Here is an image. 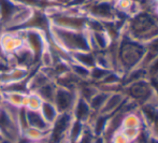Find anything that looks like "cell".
Instances as JSON below:
<instances>
[{"mask_svg": "<svg viewBox=\"0 0 158 143\" xmlns=\"http://www.w3.org/2000/svg\"><path fill=\"white\" fill-rule=\"evenodd\" d=\"M2 93H3L2 103L9 104V106L17 109L24 108L26 93L24 91H2Z\"/></svg>", "mask_w": 158, "mask_h": 143, "instance_id": "cell-13", "label": "cell"}, {"mask_svg": "<svg viewBox=\"0 0 158 143\" xmlns=\"http://www.w3.org/2000/svg\"><path fill=\"white\" fill-rule=\"evenodd\" d=\"M71 61L77 62L88 69H92L96 66V53L93 51H80L70 54Z\"/></svg>", "mask_w": 158, "mask_h": 143, "instance_id": "cell-12", "label": "cell"}, {"mask_svg": "<svg viewBox=\"0 0 158 143\" xmlns=\"http://www.w3.org/2000/svg\"><path fill=\"white\" fill-rule=\"evenodd\" d=\"M27 120H28V126L35 127V128L41 129L43 131H50L51 130V125H48L45 122L40 112H35V111H27Z\"/></svg>", "mask_w": 158, "mask_h": 143, "instance_id": "cell-16", "label": "cell"}, {"mask_svg": "<svg viewBox=\"0 0 158 143\" xmlns=\"http://www.w3.org/2000/svg\"><path fill=\"white\" fill-rule=\"evenodd\" d=\"M145 55V45L132 40L123 33L116 46L117 70L122 74L130 71L135 67L141 66L143 57Z\"/></svg>", "mask_w": 158, "mask_h": 143, "instance_id": "cell-1", "label": "cell"}, {"mask_svg": "<svg viewBox=\"0 0 158 143\" xmlns=\"http://www.w3.org/2000/svg\"><path fill=\"white\" fill-rule=\"evenodd\" d=\"M152 11H153V14H154L155 16H156L157 19H158V6H155L154 8H153Z\"/></svg>", "mask_w": 158, "mask_h": 143, "instance_id": "cell-24", "label": "cell"}, {"mask_svg": "<svg viewBox=\"0 0 158 143\" xmlns=\"http://www.w3.org/2000/svg\"><path fill=\"white\" fill-rule=\"evenodd\" d=\"M71 114H72V117L74 120H81L85 124H88L93 118V116L95 115V113L90 109L89 102L77 96L73 109L71 111Z\"/></svg>", "mask_w": 158, "mask_h": 143, "instance_id": "cell-9", "label": "cell"}, {"mask_svg": "<svg viewBox=\"0 0 158 143\" xmlns=\"http://www.w3.org/2000/svg\"><path fill=\"white\" fill-rule=\"evenodd\" d=\"M143 129H140V128H122V129H119V130L124 133V136H125L129 141H130L131 143H133L139 139L140 135H141V132H142Z\"/></svg>", "mask_w": 158, "mask_h": 143, "instance_id": "cell-21", "label": "cell"}, {"mask_svg": "<svg viewBox=\"0 0 158 143\" xmlns=\"http://www.w3.org/2000/svg\"><path fill=\"white\" fill-rule=\"evenodd\" d=\"M56 62V58L54 56L52 48L50 46V42L45 45V48L42 50L41 54L39 55L38 58V65L39 68L42 69H50L54 66V64Z\"/></svg>", "mask_w": 158, "mask_h": 143, "instance_id": "cell-15", "label": "cell"}, {"mask_svg": "<svg viewBox=\"0 0 158 143\" xmlns=\"http://www.w3.org/2000/svg\"><path fill=\"white\" fill-rule=\"evenodd\" d=\"M153 4L155 6H158V0H153Z\"/></svg>", "mask_w": 158, "mask_h": 143, "instance_id": "cell-26", "label": "cell"}, {"mask_svg": "<svg viewBox=\"0 0 158 143\" xmlns=\"http://www.w3.org/2000/svg\"><path fill=\"white\" fill-rule=\"evenodd\" d=\"M122 128H145V123H144L143 116L140 112V109L124 114L121 123V129Z\"/></svg>", "mask_w": 158, "mask_h": 143, "instance_id": "cell-11", "label": "cell"}, {"mask_svg": "<svg viewBox=\"0 0 158 143\" xmlns=\"http://www.w3.org/2000/svg\"><path fill=\"white\" fill-rule=\"evenodd\" d=\"M85 15L89 19H98L102 23L113 22L118 19L112 0H89L83 8Z\"/></svg>", "mask_w": 158, "mask_h": 143, "instance_id": "cell-4", "label": "cell"}, {"mask_svg": "<svg viewBox=\"0 0 158 143\" xmlns=\"http://www.w3.org/2000/svg\"><path fill=\"white\" fill-rule=\"evenodd\" d=\"M23 33L25 46L31 52L35 57V61L38 64V58L41 54L42 50L45 48L48 43V35L50 33H44L39 30H33V29H21Z\"/></svg>", "mask_w": 158, "mask_h": 143, "instance_id": "cell-6", "label": "cell"}, {"mask_svg": "<svg viewBox=\"0 0 158 143\" xmlns=\"http://www.w3.org/2000/svg\"><path fill=\"white\" fill-rule=\"evenodd\" d=\"M94 143H108V141H106L103 136H98V137H95Z\"/></svg>", "mask_w": 158, "mask_h": 143, "instance_id": "cell-23", "label": "cell"}, {"mask_svg": "<svg viewBox=\"0 0 158 143\" xmlns=\"http://www.w3.org/2000/svg\"><path fill=\"white\" fill-rule=\"evenodd\" d=\"M48 40L63 48L64 51L68 52L69 54L80 51H92L89 35L87 30H67L51 26Z\"/></svg>", "mask_w": 158, "mask_h": 143, "instance_id": "cell-3", "label": "cell"}, {"mask_svg": "<svg viewBox=\"0 0 158 143\" xmlns=\"http://www.w3.org/2000/svg\"><path fill=\"white\" fill-rule=\"evenodd\" d=\"M77 98V90H71V89L57 86L54 99H53V103L55 104L59 113H71Z\"/></svg>", "mask_w": 158, "mask_h": 143, "instance_id": "cell-7", "label": "cell"}, {"mask_svg": "<svg viewBox=\"0 0 158 143\" xmlns=\"http://www.w3.org/2000/svg\"><path fill=\"white\" fill-rule=\"evenodd\" d=\"M43 103V99L38 95L35 91H27L25 97V104H24V109L27 111H40L41 106Z\"/></svg>", "mask_w": 158, "mask_h": 143, "instance_id": "cell-18", "label": "cell"}, {"mask_svg": "<svg viewBox=\"0 0 158 143\" xmlns=\"http://www.w3.org/2000/svg\"><path fill=\"white\" fill-rule=\"evenodd\" d=\"M0 112H1V104H0Z\"/></svg>", "mask_w": 158, "mask_h": 143, "instance_id": "cell-27", "label": "cell"}, {"mask_svg": "<svg viewBox=\"0 0 158 143\" xmlns=\"http://www.w3.org/2000/svg\"><path fill=\"white\" fill-rule=\"evenodd\" d=\"M56 88H57V85L55 84V82L51 81V82H48V84H45L44 86H42L41 88H40L38 91H35V93L43 99V101H52L53 102Z\"/></svg>", "mask_w": 158, "mask_h": 143, "instance_id": "cell-20", "label": "cell"}, {"mask_svg": "<svg viewBox=\"0 0 158 143\" xmlns=\"http://www.w3.org/2000/svg\"><path fill=\"white\" fill-rule=\"evenodd\" d=\"M2 101H3V93H2V89L0 88V104L2 103Z\"/></svg>", "mask_w": 158, "mask_h": 143, "instance_id": "cell-25", "label": "cell"}, {"mask_svg": "<svg viewBox=\"0 0 158 143\" xmlns=\"http://www.w3.org/2000/svg\"><path fill=\"white\" fill-rule=\"evenodd\" d=\"M108 143H131V142L124 136V133L121 130H117L114 133H112V136L109 138Z\"/></svg>", "mask_w": 158, "mask_h": 143, "instance_id": "cell-22", "label": "cell"}, {"mask_svg": "<svg viewBox=\"0 0 158 143\" xmlns=\"http://www.w3.org/2000/svg\"><path fill=\"white\" fill-rule=\"evenodd\" d=\"M127 100L126 95L124 94L123 89L116 91H112V93L109 94L108 98L106 100V103H104L103 108L101 109L99 113L106 115H111L114 112H116Z\"/></svg>", "mask_w": 158, "mask_h": 143, "instance_id": "cell-10", "label": "cell"}, {"mask_svg": "<svg viewBox=\"0 0 158 143\" xmlns=\"http://www.w3.org/2000/svg\"><path fill=\"white\" fill-rule=\"evenodd\" d=\"M109 94H110V93L98 88L97 93H96L95 95L90 98V100L88 102H89L90 109H92V111L95 113V114L99 113L100 111H101V109L103 108V106H104V103H106V98H108Z\"/></svg>", "mask_w": 158, "mask_h": 143, "instance_id": "cell-17", "label": "cell"}, {"mask_svg": "<svg viewBox=\"0 0 158 143\" xmlns=\"http://www.w3.org/2000/svg\"><path fill=\"white\" fill-rule=\"evenodd\" d=\"M25 46L22 30H1L0 32V52L6 58L11 57Z\"/></svg>", "mask_w": 158, "mask_h": 143, "instance_id": "cell-5", "label": "cell"}, {"mask_svg": "<svg viewBox=\"0 0 158 143\" xmlns=\"http://www.w3.org/2000/svg\"><path fill=\"white\" fill-rule=\"evenodd\" d=\"M39 112L42 115V117L45 120V122L51 126L59 115L58 110L52 101H43Z\"/></svg>", "mask_w": 158, "mask_h": 143, "instance_id": "cell-14", "label": "cell"}, {"mask_svg": "<svg viewBox=\"0 0 158 143\" xmlns=\"http://www.w3.org/2000/svg\"><path fill=\"white\" fill-rule=\"evenodd\" d=\"M124 33L145 45L158 37V19L153 13L142 10L131 16L130 21L126 24Z\"/></svg>", "mask_w": 158, "mask_h": 143, "instance_id": "cell-2", "label": "cell"}, {"mask_svg": "<svg viewBox=\"0 0 158 143\" xmlns=\"http://www.w3.org/2000/svg\"><path fill=\"white\" fill-rule=\"evenodd\" d=\"M69 68H70V72L74 77H77L80 81H89L90 69L86 68L77 62L71 61V60L69 61Z\"/></svg>", "mask_w": 158, "mask_h": 143, "instance_id": "cell-19", "label": "cell"}, {"mask_svg": "<svg viewBox=\"0 0 158 143\" xmlns=\"http://www.w3.org/2000/svg\"><path fill=\"white\" fill-rule=\"evenodd\" d=\"M21 29H33V30H39L44 33H50L51 30V22L50 17L46 14L45 10L41 9H35L32 11L29 19L27 23ZM19 30V29H17Z\"/></svg>", "mask_w": 158, "mask_h": 143, "instance_id": "cell-8", "label": "cell"}]
</instances>
